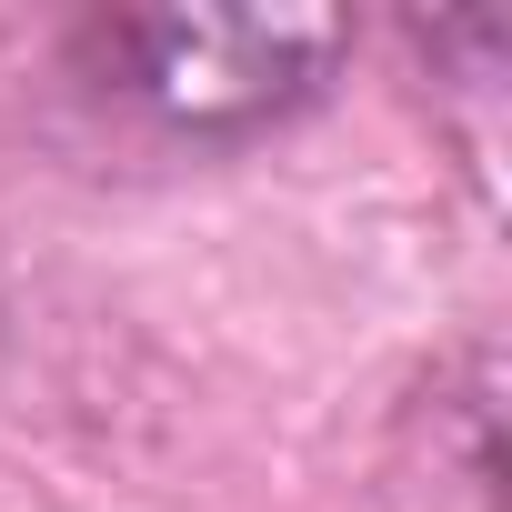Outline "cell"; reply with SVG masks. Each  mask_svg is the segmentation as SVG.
<instances>
[{
  "instance_id": "obj_1",
  "label": "cell",
  "mask_w": 512,
  "mask_h": 512,
  "mask_svg": "<svg viewBox=\"0 0 512 512\" xmlns=\"http://www.w3.org/2000/svg\"><path fill=\"white\" fill-rule=\"evenodd\" d=\"M352 51L342 11H91L71 71L91 101L161 141H262L332 91Z\"/></svg>"
}]
</instances>
